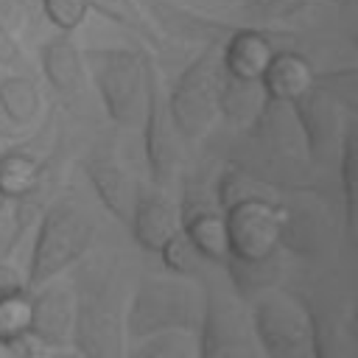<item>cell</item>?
Wrapping results in <instances>:
<instances>
[{
	"mask_svg": "<svg viewBox=\"0 0 358 358\" xmlns=\"http://www.w3.org/2000/svg\"><path fill=\"white\" fill-rule=\"evenodd\" d=\"M266 95L260 81H243L224 73L221 90H218V115H227L229 120L249 123L257 112H263Z\"/></svg>",
	"mask_w": 358,
	"mask_h": 358,
	"instance_id": "cell-19",
	"label": "cell"
},
{
	"mask_svg": "<svg viewBox=\"0 0 358 358\" xmlns=\"http://www.w3.org/2000/svg\"><path fill=\"white\" fill-rule=\"evenodd\" d=\"M201 322L196 330L199 358H263L260 344L252 330L249 308L213 274L201 277Z\"/></svg>",
	"mask_w": 358,
	"mask_h": 358,
	"instance_id": "cell-4",
	"label": "cell"
},
{
	"mask_svg": "<svg viewBox=\"0 0 358 358\" xmlns=\"http://www.w3.org/2000/svg\"><path fill=\"white\" fill-rule=\"evenodd\" d=\"M6 358H42L48 347H42L31 333H22V336H14V338H6Z\"/></svg>",
	"mask_w": 358,
	"mask_h": 358,
	"instance_id": "cell-29",
	"label": "cell"
},
{
	"mask_svg": "<svg viewBox=\"0 0 358 358\" xmlns=\"http://www.w3.org/2000/svg\"><path fill=\"white\" fill-rule=\"evenodd\" d=\"M81 56L106 117L117 126H134L145 101V56L129 48H90Z\"/></svg>",
	"mask_w": 358,
	"mask_h": 358,
	"instance_id": "cell-5",
	"label": "cell"
},
{
	"mask_svg": "<svg viewBox=\"0 0 358 358\" xmlns=\"http://www.w3.org/2000/svg\"><path fill=\"white\" fill-rule=\"evenodd\" d=\"M143 145L154 185H171L182 159V134L168 112V95L159 87V76L145 59V101H143Z\"/></svg>",
	"mask_w": 358,
	"mask_h": 358,
	"instance_id": "cell-10",
	"label": "cell"
},
{
	"mask_svg": "<svg viewBox=\"0 0 358 358\" xmlns=\"http://www.w3.org/2000/svg\"><path fill=\"white\" fill-rule=\"evenodd\" d=\"M288 106L299 123V131H302V140H305L310 159H316V162L336 159L344 134L352 129L347 115H344L347 106H344L341 95L316 78L313 87Z\"/></svg>",
	"mask_w": 358,
	"mask_h": 358,
	"instance_id": "cell-9",
	"label": "cell"
},
{
	"mask_svg": "<svg viewBox=\"0 0 358 358\" xmlns=\"http://www.w3.org/2000/svg\"><path fill=\"white\" fill-rule=\"evenodd\" d=\"M277 50L271 34L260 28H232L221 42V67L232 78L260 81Z\"/></svg>",
	"mask_w": 358,
	"mask_h": 358,
	"instance_id": "cell-12",
	"label": "cell"
},
{
	"mask_svg": "<svg viewBox=\"0 0 358 358\" xmlns=\"http://www.w3.org/2000/svg\"><path fill=\"white\" fill-rule=\"evenodd\" d=\"M316 81V73H313V64L296 53V50H285L280 48L263 78H260V87H263V95L266 101H274V103H294L299 95H305Z\"/></svg>",
	"mask_w": 358,
	"mask_h": 358,
	"instance_id": "cell-17",
	"label": "cell"
},
{
	"mask_svg": "<svg viewBox=\"0 0 358 358\" xmlns=\"http://www.w3.org/2000/svg\"><path fill=\"white\" fill-rule=\"evenodd\" d=\"M341 3H352V0H341Z\"/></svg>",
	"mask_w": 358,
	"mask_h": 358,
	"instance_id": "cell-37",
	"label": "cell"
},
{
	"mask_svg": "<svg viewBox=\"0 0 358 358\" xmlns=\"http://www.w3.org/2000/svg\"><path fill=\"white\" fill-rule=\"evenodd\" d=\"M42 358H84V355H81L76 347H73V350H67V347H56L53 352H45Z\"/></svg>",
	"mask_w": 358,
	"mask_h": 358,
	"instance_id": "cell-33",
	"label": "cell"
},
{
	"mask_svg": "<svg viewBox=\"0 0 358 358\" xmlns=\"http://www.w3.org/2000/svg\"><path fill=\"white\" fill-rule=\"evenodd\" d=\"M0 358H6V344L0 341Z\"/></svg>",
	"mask_w": 358,
	"mask_h": 358,
	"instance_id": "cell-36",
	"label": "cell"
},
{
	"mask_svg": "<svg viewBox=\"0 0 358 358\" xmlns=\"http://www.w3.org/2000/svg\"><path fill=\"white\" fill-rule=\"evenodd\" d=\"M204 294L187 277H140L123 308L126 341L157 333H196L201 322Z\"/></svg>",
	"mask_w": 358,
	"mask_h": 358,
	"instance_id": "cell-2",
	"label": "cell"
},
{
	"mask_svg": "<svg viewBox=\"0 0 358 358\" xmlns=\"http://www.w3.org/2000/svg\"><path fill=\"white\" fill-rule=\"evenodd\" d=\"M31 299V322L28 333L42 344V347H67L70 330H73V313H76V296L73 285L62 282L59 277L36 285L28 291Z\"/></svg>",
	"mask_w": 358,
	"mask_h": 358,
	"instance_id": "cell-11",
	"label": "cell"
},
{
	"mask_svg": "<svg viewBox=\"0 0 358 358\" xmlns=\"http://www.w3.org/2000/svg\"><path fill=\"white\" fill-rule=\"evenodd\" d=\"M76 313L70 341L84 358H126V285L115 266L92 263L81 268L76 285Z\"/></svg>",
	"mask_w": 358,
	"mask_h": 358,
	"instance_id": "cell-1",
	"label": "cell"
},
{
	"mask_svg": "<svg viewBox=\"0 0 358 358\" xmlns=\"http://www.w3.org/2000/svg\"><path fill=\"white\" fill-rule=\"evenodd\" d=\"M126 358H199L196 333L171 330V333L145 336L126 347Z\"/></svg>",
	"mask_w": 358,
	"mask_h": 358,
	"instance_id": "cell-21",
	"label": "cell"
},
{
	"mask_svg": "<svg viewBox=\"0 0 358 358\" xmlns=\"http://www.w3.org/2000/svg\"><path fill=\"white\" fill-rule=\"evenodd\" d=\"M221 42H213L196 56L168 92V112L182 137H204L218 117V90H221Z\"/></svg>",
	"mask_w": 358,
	"mask_h": 358,
	"instance_id": "cell-7",
	"label": "cell"
},
{
	"mask_svg": "<svg viewBox=\"0 0 358 358\" xmlns=\"http://www.w3.org/2000/svg\"><path fill=\"white\" fill-rule=\"evenodd\" d=\"M42 179V162L22 151L0 154V190L6 199H25Z\"/></svg>",
	"mask_w": 358,
	"mask_h": 358,
	"instance_id": "cell-20",
	"label": "cell"
},
{
	"mask_svg": "<svg viewBox=\"0 0 358 358\" xmlns=\"http://www.w3.org/2000/svg\"><path fill=\"white\" fill-rule=\"evenodd\" d=\"M28 22V0H0V31L17 36Z\"/></svg>",
	"mask_w": 358,
	"mask_h": 358,
	"instance_id": "cell-28",
	"label": "cell"
},
{
	"mask_svg": "<svg viewBox=\"0 0 358 358\" xmlns=\"http://www.w3.org/2000/svg\"><path fill=\"white\" fill-rule=\"evenodd\" d=\"M84 168H87L90 185H92L95 196L101 199V204L120 224H129L131 213H134V204H137V190H140L137 182L112 157H90Z\"/></svg>",
	"mask_w": 358,
	"mask_h": 358,
	"instance_id": "cell-16",
	"label": "cell"
},
{
	"mask_svg": "<svg viewBox=\"0 0 358 358\" xmlns=\"http://www.w3.org/2000/svg\"><path fill=\"white\" fill-rule=\"evenodd\" d=\"M6 204H8V199H6V196H3V190H0V215L6 213Z\"/></svg>",
	"mask_w": 358,
	"mask_h": 358,
	"instance_id": "cell-35",
	"label": "cell"
},
{
	"mask_svg": "<svg viewBox=\"0 0 358 358\" xmlns=\"http://www.w3.org/2000/svg\"><path fill=\"white\" fill-rule=\"evenodd\" d=\"M227 229V257L232 260H266L282 246L288 207L266 196H241L221 207Z\"/></svg>",
	"mask_w": 358,
	"mask_h": 358,
	"instance_id": "cell-8",
	"label": "cell"
},
{
	"mask_svg": "<svg viewBox=\"0 0 358 358\" xmlns=\"http://www.w3.org/2000/svg\"><path fill=\"white\" fill-rule=\"evenodd\" d=\"M28 322H31L28 291L17 294V296H8V299H0V341L28 333Z\"/></svg>",
	"mask_w": 358,
	"mask_h": 358,
	"instance_id": "cell-25",
	"label": "cell"
},
{
	"mask_svg": "<svg viewBox=\"0 0 358 358\" xmlns=\"http://www.w3.org/2000/svg\"><path fill=\"white\" fill-rule=\"evenodd\" d=\"M22 64V53L17 45V36L0 31V67H20Z\"/></svg>",
	"mask_w": 358,
	"mask_h": 358,
	"instance_id": "cell-31",
	"label": "cell"
},
{
	"mask_svg": "<svg viewBox=\"0 0 358 358\" xmlns=\"http://www.w3.org/2000/svg\"><path fill=\"white\" fill-rule=\"evenodd\" d=\"M25 131H20L11 120H8V115H6V109H3V101H0V140H20Z\"/></svg>",
	"mask_w": 358,
	"mask_h": 358,
	"instance_id": "cell-32",
	"label": "cell"
},
{
	"mask_svg": "<svg viewBox=\"0 0 358 358\" xmlns=\"http://www.w3.org/2000/svg\"><path fill=\"white\" fill-rule=\"evenodd\" d=\"M25 291H28V285H25L22 271L11 263H0V299L17 296V294H25Z\"/></svg>",
	"mask_w": 358,
	"mask_h": 358,
	"instance_id": "cell-30",
	"label": "cell"
},
{
	"mask_svg": "<svg viewBox=\"0 0 358 358\" xmlns=\"http://www.w3.org/2000/svg\"><path fill=\"white\" fill-rule=\"evenodd\" d=\"M90 8H95L101 17H106L109 22H115L120 28H129L145 39H154V34L134 0H90Z\"/></svg>",
	"mask_w": 358,
	"mask_h": 358,
	"instance_id": "cell-22",
	"label": "cell"
},
{
	"mask_svg": "<svg viewBox=\"0 0 358 358\" xmlns=\"http://www.w3.org/2000/svg\"><path fill=\"white\" fill-rule=\"evenodd\" d=\"M157 255H159L162 266H165L171 274H176V277H190V274L196 271L199 260H204V257L193 249V243L182 235V229H179Z\"/></svg>",
	"mask_w": 358,
	"mask_h": 358,
	"instance_id": "cell-23",
	"label": "cell"
},
{
	"mask_svg": "<svg viewBox=\"0 0 358 358\" xmlns=\"http://www.w3.org/2000/svg\"><path fill=\"white\" fill-rule=\"evenodd\" d=\"M39 62H42V73L50 81V87L64 98V101H78L87 92V67H84V56L76 48V42L70 39V34H59L53 39H48L39 48Z\"/></svg>",
	"mask_w": 358,
	"mask_h": 358,
	"instance_id": "cell-13",
	"label": "cell"
},
{
	"mask_svg": "<svg viewBox=\"0 0 358 358\" xmlns=\"http://www.w3.org/2000/svg\"><path fill=\"white\" fill-rule=\"evenodd\" d=\"M129 229L140 249L157 255L179 232V207L159 193L154 196V193L137 190V204H134Z\"/></svg>",
	"mask_w": 358,
	"mask_h": 358,
	"instance_id": "cell-15",
	"label": "cell"
},
{
	"mask_svg": "<svg viewBox=\"0 0 358 358\" xmlns=\"http://www.w3.org/2000/svg\"><path fill=\"white\" fill-rule=\"evenodd\" d=\"M336 168H338V179L344 187V207H347V227H352V168H355V145H352V129L344 134L341 145H338V157H336Z\"/></svg>",
	"mask_w": 358,
	"mask_h": 358,
	"instance_id": "cell-27",
	"label": "cell"
},
{
	"mask_svg": "<svg viewBox=\"0 0 358 358\" xmlns=\"http://www.w3.org/2000/svg\"><path fill=\"white\" fill-rule=\"evenodd\" d=\"M95 221L76 199H56L39 218L28 260V291L76 266L92 246Z\"/></svg>",
	"mask_w": 358,
	"mask_h": 358,
	"instance_id": "cell-3",
	"label": "cell"
},
{
	"mask_svg": "<svg viewBox=\"0 0 358 358\" xmlns=\"http://www.w3.org/2000/svg\"><path fill=\"white\" fill-rule=\"evenodd\" d=\"M179 229L207 263L224 266L229 252H227V229H224L221 207L215 210L204 201H193L190 196H185V201L179 204Z\"/></svg>",
	"mask_w": 358,
	"mask_h": 358,
	"instance_id": "cell-14",
	"label": "cell"
},
{
	"mask_svg": "<svg viewBox=\"0 0 358 358\" xmlns=\"http://www.w3.org/2000/svg\"><path fill=\"white\" fill-rule=\"evenodd\" d=\"M42 14L53 28L70 34L87 20L90 0H42Z\"/></svg>",
	"mask_w": 358,
	"mask_h": 358,
	"instance_id": "cell-24",
	"label": "cell"
},
{
	"mask_svg": "<svg viewBox=\"0 0 358 358\" xmlns=\"http://www.w3.org/2000/svg\"><path fill=\"white\" fill-rule=\"evenodd\" d=\"M11 229H14V224H11V218L3 213V215H0V246L11 241Z\"/></svg>",
	"mask_w": 358,
	"mask_h": 358,
	"instance_id": "cell-34",
	"label": "cell"
},
{
	"mask_svg": "<svg viewBox=\"0 0 358 358\" xmlns=\"http://www.w3.org/2000/svg\"><path fill=\"white\" fill-rule=\"evenodd\" d=\"M0 101L8 115V120L20 129L28 131L42 112V95L34 78L22 73H0Z\"/></svg>",
	"mask_w": 358,
	"mask_h": 358,
	"instance_id": "cell-18",
	"label": "cell"
},
{
	"mask_svg": "<svg viewBox=\"0 0 358 358\" xmlns=\"http://www.w3.org/2000/svg\"><path fill=\"white\" fill-rule=\"evenodd\" d=\"M322 0H243V8L257 20H285Z\"/></svg>",
	"mask_w": 358,
	"mask_h": 358,
	"instance_id": "cell-26",
	"label": "cell"
},
{
	"mask_svg": "<svg viewBox=\"0 0 358 358\" xmlns=\"http://www.w3.org/2000/svg\"><path fill=\"white\" fill-rule=\"evenodd\" d=\"M246 308L263 358H313L310 316L296 296L271 285L249 296Z\"/></svg>",
	"mask_w": 358,
	"mask_h": 358,
	"instance_id": "cell-6",
	"label": "cell"
}]
</instances>
